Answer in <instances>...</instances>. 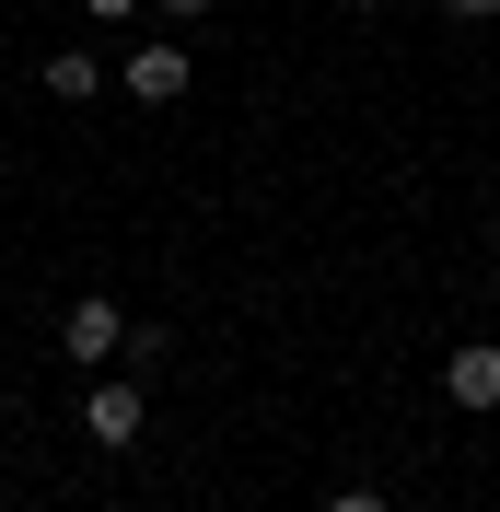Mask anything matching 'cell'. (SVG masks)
Here are the masks:
<instances>
[{
	"label": "cell",
	"mask_w": 500,
	"mask_h": 512,
	"mask_svg": "<svg viewBox=\"0 0 500 512\" xmlns=\"http://www.w3.org/2000/svg\"><path fill=\"white\" fill-rule=\"evenodd\" d=\"M82 431H94L105 454L140 443V431H152V396H140V373H94V384H82Z\"/></svg>",
	"instance_id": "obj_2"
},
{
	"label": "cell",
	"mask_w": 500,
	"mask_h": 512,
	"mask_svg": "<svg viewBox=\"0 0 500 512\" xmlns=\"http://www.w3.org/2000/svg\"><path fill=\"white\" fill-rule=\"evenodd\" d=\"M326 512H396L384 489H326Z\"/></svg>",
	"instance_id": "obj_7"
},
{
	"label": "cell",
	"mask_w": 500,
	"mask_h": 512,
	"mask_svg": "<svg viewBox=\"0 0 500 512\" xmlns=\"http://www.w3.org/2000/svg\"><path fill=\"white\" fill-rule=\"evenodd\" d=\"M187 82H198L187 35H152V47H128V105H175Z\"/></svg>",
	"instance_id": "obj_4"
},
{
	"label": "cell",
	"mask_w": 500,
	"mask_h": 512,
	"mask_svg": "<svg viewBox=\"0 0 500 512\" xmlns=\"http://www.w3.org/2000/svg\"><path fill=\"white\" fill-rule=\"evenodd\" d=\"M152 12H163V24H210L221 0H152Z\"/></svg>",
	"instance_id": "obj_8"
},
{
	"label": "cell",
	"mask_w": 500,
	"mask_h": 512,
	"mask_svg": "<svg viewBox=\"0 0 500 512\" xmlns=\"http://www.w3.org/2000/svg\"><path fill=\"white\" fill-rule=\"evenodd\" d=\"M349 12H384V0H349Z\"/></svg>",
	"instance_id": "obj_11"
},
{
	"label": "cell",
	"mask_w": 500,
	"mask_h": 512,
	"mask_svg": "<svg viewBox=\"0 0 500 512\" xmlns=\"http://www.w3.org/2000/svg\"><path fill=\"white\" fill-rule=\"evenodd\" d=\"M163 361H175V326L140 315V326H128V373H163Z\"/></svg>",
	"instance_id": "obj_6"
},
{
	"label": "cell",
	"mask_w": 500,
	"mask_h": 512,
	"mask_svg": "<svg viewBox=\"0 0 500 512\" xmlns=\"http://www.w3.org/2000/svg\"><path fill=\"white\" fill-rule=\"evenodd\" d=\"M35 82H47L59 105H94V94H105V59H94V47H47V70H35Z\"/></svg>",
	"instance_id": "obj_5"
},
{
	"label": "cell",
	"mask_w": 500,
	"mask_h": 512,
	"mask_svg": "<svg viewBox=\"0 0 500 512\" xmlns=\"http://www.w3.org/2000/svg\"><path fill=\"white\" fill-rule=\"evenodd\" d=\"M128 326H140V315H128L117 291H82V303L59 315V350L82 361V373H105V361H128Z\"/></svg>",
	"instance_id": "obj_1"
},
{
	"label": "cell",
	"mask_w": 500,
	"mask_h": 512,
	"mask_svg": "<svg viewBox=\"0 0 500 512\" xmlns=\"http://www.w3.org/2000/svg\"><path fill=\"white\" fill-rule=\"evenodd\" d=\"M442 396L466 419H489L500 408V338H454V350H442Z\"/></svg>",
	"instance_id": "obj_3"
},
{
	"label": "cell",
	"mask_w": 500,
	"mask_h": 512,
	"mask_svg": "<svg viewBox=\"0 0 500 512\" xmlns=\"http://www.w3.org/2000/svg\"><path fill=\"white\" fill-rule=\"evenodd\" d=\"M442 12H454V24H500V0H442Z\"/></svg>",
	"instance_id": "obj_10"
},
{
	"label": "cell",
	"mask_w": 500,
	"mask_h": 512,
	"mask_svg": "<svg viewBox=\"0 0 500 512\" xmlns=\"http://www.w3.org/2000/svg\"><path fill=\"white\" fill-rule=\"evenodd\" d=\"M82 12H94V24H140V12H152V0H82Z\"/></svg>",
	"instance_id": "obj_9"
}]
</instances>
